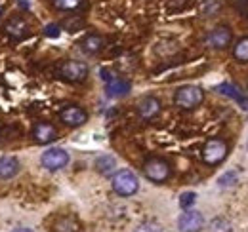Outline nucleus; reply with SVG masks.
Masks as SVG:
<instances>
[{"label": "nucleus", "mask_w": 248, "mask_h": 232, "mask_svg": "<svg viewBox=\"0 0 248 232\" xmlns=\"http://www.w3.org/2000/svg\"><path fill=\"white\" fill-rule=\"evenodd\" d=\"M111 185H113V190H115L119 196H132V194H136L138 188H140L138 177H136V174H132L130 170H121V172H117V174L113 175Z\"/></svg>", "instance_id": "1"}, {"label": "nucleus", "mask_w": 248, "mask_h": 232, "mask_svg": "<svg viewBox=\"0 0 248 232\" xmlns=\"http://www.w3.org/2000/svg\"><path fill=\"white\" fill-rule=\"evenodd\" d=\"M202 99H204V91L199 86H184L174 95V103L184 111H191V109L199 107L202 103Z\"/></svg>", "instance_id": "2"}, {"label": "nucleus", "mask_w": 248, "mask_h": 232, "mask_svg": "<svg viewBox=\"0 0 248 232\" xmlns=\"http://www.w3.org/2000/svg\"><path fill=\"white\" fill-rule=\"evenodd\" d=\"M60 76L67 82H84L88 76V65L82 61H63L60 65Z\"/></svg>", "instance_id": "3"}, {"label": "nucleus", "mask_w": 248, "mask_h": 232, "mask_svg": "<svg viewBox=\"0 0 248 232\" xmlns=\"http://www.w3.org/2000/svg\"><path fill=\"white\" fill-rule=\"evenodd\" d=\"M143 174L153 183H164L170 177V174H172V168L162 158H151V160H147L143 164Z\"/></svg>", "instance_id": "4"}, {"label": "nucleus", "mask_w": 248, "mask_h": 232, "mask_svg": "<svg viewBox=\"0 0 248 232\" xmlns=\"http://www.w3.org/2000/svg\"><path fill=\"white\" fill-rule=\"evenodd\" d=\"M101 78L105 82L109 97H124L132 87L126 78H121V76H117V74H113L111 71H105V69L101 71Z\"/></svg>", "instance_id": "5"}, {"label": "nucleus", "mask_w": 248, "mask_h": 232, "mask_svg": "<svg viewBox=\"0 0 248 232\" xmlns=\"http://www.w3.org/2000/svg\"><path fill=\"white\" fill-rule=\"evenodd\" d=\"M227 156V143L221 139H210L202 148V160L210 166L219 164Z\"/></svg>", "instance_id": "6"}, {"label": "nucleus", "mask_w": 248, "mask_h": 232, "mask_svg": "<svg viewBox=\"0 0 248 232\" xmlns=\"http://www.w3.org/2000/svg\"><path fill=\"white\" fill-rule=\"evenodd\" d=\"M40 162H42V166L46 170L58 172V170H62V168H65L69 164V152H65L63 148H48L42 154Z\"/></svg>", "instance_id": "7"}, {"label": "nucleus", "mask_w": 248, "mask_h": 232, "mask_svg": "<svg viewBox=\"0 0 248 232\" xmlns=\"http://www.w3.org/2000/svg\"><path fill=\"white\" fill-rule=\"evenodd\" d=\"M202 227H204V217L195 209H186L178 219L180 232H201Z\"/></svg>", "instance_id": "8"}, {"label": "nucleus", "mask_w": 248, "mask_h": 232, "mask_svg": "<svg viewBox=\"0 0 248 232\" xmlns=\"http://www.w3.org/2000/svg\"><path fill=\"white\" fill-rule=\"evenodd\" d=\"M60 120H62L63 124L71 126V128H78V126L86 124V120H88V113H86L82 107L69 105V107L62 109V113H60Z\"/></svg>", "instance_id": "9"}, {"label": "nucleus", "mask_w": 248, "mask_h": 232, "mask_svg": "<svg viewBox=\"0 0 248 232\" xmlns=\"http://www.w3.org/2000/svg\"><path fill=\"white\" fill-rule=\"evenodd\" d=\"M231 38H233V34H231L229 27H216L206 34V46L221 50V48H227L231 44Z\"/></svg>", "instance_id": "10"}, {"label": "nucleus", "mask_w": 248, "mask_h": 232, "mask_svg": "<svg viewBox=\"0 0 248 232\" xmlns=\"http://www.w3.org/2000/svg\"><path fill=\"white\" fill-rule=\"evenodd\" d=\"M32 137L40 145H48L58 137V130L50 122H36L32 126Z\"/></svg>", "instance_id": "11"}, {"label": "nucleus", "mask_w": 248, "mask_h": 232, "mask_svg": "<svg viewBox=\"0 0 248 232\" xmlns=\"http://www.w3.org/2000/svg\"><path fill=\"white\" fill-rule=\"evenodd\" d=\"M160 109H162L160 101H158L156 97H153V95H147V97H143V99L138 103V113H140V116H141L143 120H153L155 116H158Z\"/></svg>", "instance_id": "12"}, {"label": "nucleus", "mask_w": 248, "mask_h": 232, "mask_svg": "<svg viewBox=\"0 0 248 232\" xmlns=\"http://www.w3.org/2000/svg\"><path fill=\"white\" fill-rule=\"evenodd\" d=\"M6 34L8 36H12V38H16V40H21V38H25L27 34H29V25H27V21L23 19V17H12L8 23H6Z\"/></svg>", "instance_id": "13"}, {"label": "nucleus", "mask_w": 248, "mask_h": 232, "mask_svg": "<svg viewBox=\"0 0 248 232\" xmlns=\"http://www.w3.org/2000/svg\"><path fill=\"white\" fill-rule=\"evenodd\" d=\"M21 164L14 156H2L0 158V179H12L19 174Z\"/></svg>", "instance_id": "14"}, {"label": "nucleus", "mask_w": 248, "mask_h": 232, "mask_svg": "<svg viewBox=\"0 0 248 232\" xmlns=\"http://www.w3.org/2000/svg\"><path fill=\"white\" fill-rule=\"evenodd\" d=\"M216 89L221 93V95H227V97L235 99L239 105H243V107L248 111V97L247 95H243V91L235 86V84H231V82H223V84H219Z\"/></svg>", "instance_id": "15"}, {"label": "nucleus", "mask_w": 248, "mask_h": 232, "mask_svg": "<svg viewBox=\"0 0 248 232\" xmlns=\"http://www.w3.org/2000/svg\"><path fill=\"white\" fill-rule=\"evenodd\" d=\"M80 46H82V50L86 52V54H97V52H101L103 50V46H105V40H103V36H99V34H88L82 42H80Z\"/></svg>", "instance_id": "16"}, {"label": "nucleus", "mask_w": 248, "mask_h": 232, "mask_svg": "<svg viewBox=\"0 0 248 232\" xmlns=\"http://www.w3.org/2000/svg\"><path fill=\"white\" fill-rule=\"evenodd\" d=\"M95 168H97L99 174L109 175L115 172V168H117V160H115L111 154H103V156H99V158L95 160Z\"/></svg>", "instance_id": "17"}, {"label": "nucleus", "mask_w": 248, "mask_h": 232, "mask_svg": "<svg viewBox=\"0 0 248 232\" xmlns=\"http://www.w3.org/2000/svg\"><path fill=\"white\" fill-rule=\"evenodd\" d=\"M78 231H80V225L73 217H62L54 225V232H78Z\"/></svg>", "instance_id": "18"}, {"label": "nucleus", "mask_w": 248, "mask_h": 232, "mask_svg": "<svg viewBox=\"0 0 248 232\" xmlns=\"http://www.w3.org/2000/svg\"><path fill=\"white\" fill-rule=\"evenodd\" d=\"M233 56H235L237 61H241V63H248V36L241 38V40L235 44Z\"/></svg>", "instance_id": "19"}, {"label": "nucleus", "mask_w": 248, "mask_h": 232, "mask_svg": "<svg viewBox=\"0 0 248 232\" xmlns=\"http://www.w3.org/2000/svg\"><path fill=\"white\" fill-rule=\"evenodd\" d=\"M84 6V0H54V8L62 12H75Z\"/></svg>", "instance_id": "20"}, {"label": "nucleus", "mask_w": 248, "mask_h": 232, "mask_svg": "<svg viewBox=\"0 0 248 232\" xmlns=\"http://www.w3.org/2000/svg\"><path fill=\"white\" fill-rule=\"evenodd\" d=\"M208 232H233V227H231V223H229L227 219L217 217V219H214V221L210 223Z\"/></svg>", "instance_id": "21"}, {"label": "nucleus", "mask_w": 248, "mask_h": 232, "mask_svg": "<svg viewBox=\"0 0 248 232\" xmlns=\"http://www.w3.org/2000/svg\"><path fill=\"white\" fill-rule=\"evenodd\" d=\"M217 183H219V187L221 188H231V187H235L237 183H239V175L237 172H227V174H223L219 179H217Z\"/></svg>", "instance_id": "22"}, {"label": "nucleus", "mask_w": 248, "mask_h": 232, "mask_svg": "<svg viewBox=\"0 0 248 232\" xmlns=\"http://www.w3.org/2000/svg\"><path fill=\"white\" fill-rule=\"evenodd\" d=\"M136 232H164V231H162V227H160L158 223L147 221V223H141V225L136 229Z\"/></svg>", "instance_id": "23"}, {"label": "nucleus", "mask_w": 248, "mask_h": 232, "mask_svg": "<svg viewBox=\"0 0 248 232\" xmlns=\"http://www.w3.org/2000/svg\"><path fill=\"white\" fill-rule=\"evenodd\" d=\"M197 202V194L195 192H184L182 196H180V205L184 207V209H191V205Z\"/></svg>", "instance_id": "24"}, {"label": "nucleus", "mask_w": 248, "mask_h": 232, "mask_svg": "<svg viewBox=\"0 0 248 232\" xmlns=\"http://www.w3.org/2000/svg\"><path fill=\"white\" fill-rule=\"evenodd\" d=\"M60 25H56V23H50V25H46L44 27V34L46 36H50V38H58L60 36Z\"/></svg>", "instance_id": "25"}, {"label": "nucleus", "mask_w": 248, "mask_h": 232, "mask_svg": "<svg viewBox=\"0 0 248 232\" xmlns=\"http://www.w3.org/2000/svg\"><path fill=\"white\" fill-rule=\"evenodd\" d=\"M235 8L243 17L248 19V0H235Z\"/></svg>", "instance_id": "26"}, {"label": "nucleus", "mask_w": 248, "mask_h": 232, "mask_svg": "<svg viewBox=\"0 0 248 232\" xmlns=\"http://www.w3.org/2000/svg\"><path fill=\"white\" fill-rule=\"evenodd\" d=\"M12 232H32L31 229H14Z\"/></svg>", "instance_id": "27"}, {"label": "nucleus", "mask_w": 248, "mask_h": 232, "mask_svg": "<svg viewBox=\"0 0 248 232\" xmlns=\"http://www.w3.org/2000/svg\"><path fill=\"white\" fill-rule=\"evenodd\" d=\"M0 14H2V8H0Z\"/></svg>", "instance_id": "28"}]
</instances>
